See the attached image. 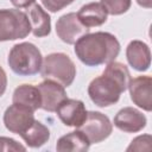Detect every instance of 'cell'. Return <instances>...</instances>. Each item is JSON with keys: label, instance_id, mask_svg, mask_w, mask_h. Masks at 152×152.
<instances>
[{"label": "cell", "instance_id": "obj_11", "mask_svg": "<svg viewBox=\"0 0 152 152\" xmlns=\"http://www.w3.org/2000/svg\"><path fill=\"white\" fill-rule=\"evenodd\" d=\"M37 88L39 89L42 99L40 108L50 113L56 112L61 102L68 97L65 87L52 80H44L37 86Z\"/></svg>", "mask_w": 152, "mask_h": 152}, {"label": "cell", "instance_id": "obj_1", "mask_svg": "<svg viewBox=\"0 0 152 152\" xmlns=\"http://www.w3.org/2000/svg\"><path fill=\"white\" fill-rule=\"evenodd\" d=\"M131 74L128 68L116 61L107 64L103 74L95 77L88 86V95L99 107H109L116 103L127 89Z\"/></svg>", "mask_w": 152, "mask_h": 152}, {"label": "cell", "instance_id": "obj_5", "mask_svg": "<svg viewBox=\"0 0 152 152\" xmlns=\"http://www.w3.org/2000/svg\"><path fill=\"white\" fill-rule=\"evenodd\" d=\"M31 32L28 17L15 8L0 10V42L26 38Z\"/></svg>", "mask_w": 152, "mask_h": 152}, {"label": "cell", "instance_id": "obj_19", "mask_svg": "<svg viewBox=\"0 0 152 152\" xmlns=\"http://www.w3.org/2000/svg\"><path fill=\"white\" fill-rule=\"evenodd\" d=\"M100 2L110 15H121L126 13L132 5V0H101Z\"/></svg>", "mask_w": 152, "mask_h": 152}, {"label": "cell", "instance_id": "obj_3", "mask_svg": "<svg viewBox=\"0 0 152 152\" xmlns=\"http://www.w3.org/2000/svg\"><path fill=\"white\" fill-rule=\"evenodd\" d=\"M7 63L14 74L19 76H33L40 71L43 56L34 44L23 42L12 46Z\"/></svg>", "mask_w": 152, "mask_h": 152}, {"label": "cell", "instance_id": "obj_6", "mask_svg": "<svg viewBox=\"0 0 152 152\" xmlns=\"http://www.w3.org/2000/svg\"><path fill=\"white\" fill-rule=\"evenodd\" d=\"M78 129L84 133L90 144H97L106 140L112 134L113 124L109 118L101 112L90 110L87 113V118Z\"/></svg>", "mask_w": 152, "mask_h": 152}, {"label": "cell", "instance_id": "obj_18", "mask_svg": "<svg viewBox=\"0 0 152 152\" xmlns=\"http://www.w3.org/2000/svg\"><path fill=\"white\" fill-rule=\"evenodd\" d=\"M20 137L28 147L38 148L49 141L50 131L44 124H42L38 120H34L33 124L20 134Z\"/></svg>", "mask_w": 152, "mask_h": 152}, {"label": "cell", "instance_id": "obj_13", "mask_svg": "<svg viewBox=\"0 0 152 152\" xmlns=\"http://www.w3.org/2000/svg\"><path fill=\"white\" fill-rule=\"evenodd\" d=\"M126 58L128 64L137 71H146L151 66V51L146 43L134 39L126 48Z\"/></svg>", "mask_w": 152, "mask_h": 152}, {"label": "cell", "instance_id": "obj_16", "mask_svg": "<svg viewBox=\"0 0 152 152\" xmlns=\"http://www.w3.org/2000/svg\"><path fill=\"white\" fill-rule=\"evenodd\" d=\"M90 142L88 138L84 135L83 132H81L78 128L76 131L70 132L65 135H62L56 144V150L59 152H86L90 147Z\"/></svg>", "mask_w": 152, "mask_h": 152}, {"label": "cell", "instance_id": "obj_4", "mask_svg": "<svg viewBox=\"0 0 152 152\" xmlns=\"http://www.w3.org/2000/svg\"><path fill=\"white\" fill-rule=\"evenodd\" d=\"M39 72L44 80H52L61 83L63 87H69L75 80L76 66L68 55L52 52L43 59Z\"/></svg>", "mask_w": 152, "mask_h": 152}, {"label": "cell", "instance_id": "obj_15", "mask_svg": "<svg viewBox=\"0 0 152 152\" xmlns=\"http://www.w3.org/2000/svg\"><path fill=\"white\" fill-rule=\"evenodd\" d=\"M78 20L86 27L101 26L107 21V11L101 2H89L83 5L76 13Z\"/></svg>", "mask_w": 152, "mask_h": 152}, {"label": "cell", "instance_id": "obj_8", "mask_svg": "<svg viewBox=\"0 0 152 152\" xmlns=\"http://www.w3.org/2000/svg\"><path fill=\"white\" fill-rule=\"evenodd\" d=\"M88 32L89 27H86L74 12L63 14L56 21V33L58 38L69 45L75 44L83 34Z\"/></svg>", "mask_w": 152, "mask_h": 152}, {"label": "cell", "instance_id": "obj_24", "mask_svg": "<svg viewBox=\"0 0 152 152\" xmlns=\"http://www.w3.org/2000/svg\"><path fill=\"white\" fill-rule=\"evenodd\" d=\"M11 4L17 8H27L34 4L36 0H10Z\"/></svg>", "mask_w": 152, "mask_h": 152}, {"label": "cell", "instance_id": "obj_22", "mask_svg": "<svg viewBox=\"0 0 152 152\" xmlns=\"http://www.w3.org/2000/svg\"><path fill=\"white\" fill-rule=\"evenodd\" d=\"M75 0H42V4L45 7V10H48L51 13H56L63 10L64 7L69 6Z\"/></svg>", "mask_w": 152, "mask_h": 152}, {"label": "cell", "instance_id": "obj_17", "mask_svg": "<svg viewBox=\"0 0 152 152\" xmlns=\"http://www.w3.org/2000/svg\"><path fill=\"white\" fill-rule=\"evenodd\" d=\"M12 102L23 104L25 107H28L33 112H36L37 109L40 108V104H42L39 89L32 84H21L14 89Z\"/></svg>", "mask_w": 152, "mask_h": 152}, {"label": "cell", "instance_id": "obj_14", "mask_svg": "<svg viewBox=\"0 0 152 152\" xmlns=\"http://www.w3.org/2000/svg\"><path fill=\"white\" fill-rule=\"evenodd\" d=\"M28 21L31 25V32L34 37L42 38L46 37L51 32V18L48 12L43 10V7L38 4L31 5L27 12Z\"/></svg>", "mask_w": 152, "mask_h": 152}, {"label": "cell", "instance_id": "obj_20", "mask_svg": "<svg viewBox=\"0 0 152 152\" xmlns=\"http://www.w3.org/2000/svg\"><path fill=\"white\" fill-rule=\"evenodd\" d=\"M151 142H152V137L150 134H142L139 135L137 138H134L131 144L128 145V147L126 148L127 152L129 151H150L151 150Z\"/></svg>", "mask_w": 152, "mask_h": 152}, {"label": "cell", "instance_id": "obj_2", "mask_svg": "<svg viewBox=\"0 0 152 152\" xmlns=\"http://www.w3.org/2000/svg\"><path fill=\"white\" fill-rule=\"evenodd\" d=\"M76 57L87 66H99L108 64L119 56L120 43L109 32H88L75 44Z\"/></svg>", "mask_w": 152, "mask_h": 152}, {"label": "cell", "instance_id": "obj_23", "mask_svg": "<svg viewBox=\"0 0 152 152\" xmlns=\"http://www.w3.org/2000/svg\"><path fill=\"white\" fill-rule=\"evenodd\" d=\"M6 88H7V76L5 70L0 66V97L5 94Z\"/></svg>", "mask_w": 152, "mask_h": 152}, {"label": "cell", "instance_id": "obj_10", "mask_svg": "<svg viewBox=\"0 0 152 152\" xmlns=\"http://www.w3.org/2000/svg\"><path fill=\"white\" fill-rule=\"evenodd\" d=\"M152 78L151 76H138L131 78L127 86L131 100L134 104L145 112L152 110V95H151Z\"/></svg>", "mask_w": 152, "mask_h": 152}, {"label": "cell", "instance_id": "obj_25", "mask_svg": "<svg viewBox=\"0 0 152 152\" xmlns=\"http://www.w3.org/2000/svg\"><path fill=\"white\" fill-rule=\"evenodd\" d=\"M138 5L144 8H151L152 7V0H137Z\"/></svg>", "mask_w": 152, "mask_h": 152}, {"label": "cell", "instance_id": "obj_9", "mask_svg": "<svg viewBox=\"0 0 152 152\" xmlns=\"http://www.w3.org/2000/svg\"><path fill=\"white\" fill-rule=\"evenodd\" d=\"M59 120L68 127L78 128L86 120L88 110L83 101L77 99H65L56 109Z\"/></svg>", "mask_w": 152, "mask_h": 152}, {"label": "cell", "instance_id": "obj_7", "mask_svg": "<svg viewBox=\"0 0 152 152\" xmlns=\"http://www.w3.org/2000/svg\"><path fill=\"white\" fill-rule=\"evenodd\" d=\"M2 120L7 131L20 135L33 124L36 119L34 112L28 107L18 103H12L10 107L6 108Z\"/></svg>", "mask_w": 152, "mask_h": 152}, {"label": "cell", "instance_id": "obj_21", "mask_svg": "<svg viewBox=\"0 0 152 152\" xmlns=\"http://www.w3.org/2000/svg\"><path fill=\"white\" fill-rule=\"evenodd\" d=\"M17 152V151H26V147L19 144L17 140L8 138V137H0V152Z\"/></svg>", "mask_w": 152, "mask_h": 152}, {"label": "cell", "instance_id": "obj_12", "mask_svg": "<svg viewBox=\"0 0 152 152\" xmlns=\"http://www.w3.org/2000/svg\"><path fill=\"white\" fill-rule=\"evenodd\" d=\"M147 119L142 112L133 107L121 108L114 116V126L126 133H137L146 127Z\"/></svg>", "mask_w": 152, "mask_h": 152}]
</instances>
